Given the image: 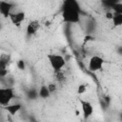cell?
I'll list each match as a JSON object with an SVG mask.
<instances>
[{
	"instance_id": "cell-1",
	"label": "cell",
	"mask_w": 122,
	"mask_h": 122,
	"mask_svg": "<svg viewBox=\"0 0 122 122\" xmlns=\"http://www.w3.org/2000/svg\"><path fill=\"white\" fill-rule=\"evenodd\" d=\"M62 20L64 23L77 24L80 22L81 9L79 4L74 0H67L62 7Z\"/></svg>"
},
{
	"instance_id": "cell-2",
	"label": "cell",
	"mask_w": 122,
	"mask_h": 122,
	"mask_svg": "<svg viewBox=\"0 0 122 122\" xmlns=\"http://www.w3.org/2000/svg\"><path fill=\"white\" fill-rule=\"evenodd\" d=\"M47 57H48L49 63L54 72L62 71V69L66 66V60L61 54L50 53V54H48Z\"/></svg>"
},
{
	"instance_id": "cell-3",
	"label": "cell",
	"mask_w": 122,
	"mask_h": 122,
	"mask_svg": "<svg viewBox=\"0 0 122 122\" xmlns=\"http://www.w3.org/2000/svg\"><path fill=\"white\" fill-rule=\"evenodd\" d=\"M14 97V90L10 87L0 88V106H8Z\"/></svg>"
},
{
	"instance_id": "cell-4",
	"label": "cell",
	"mask_w": 122,
	"mask_h": 122,
	"mask_svg": "<svg viewBox=\"0 0 122 122\" xmlns=\"http://www.w3.org/2000/svg\"><path fill=\"white\" fill-rule=\"evenodd\" d=\"M105 63V60L99 56V55H93L91 57L90 61H89V64H88V69L91 71H98L100 70H102L103 68V65Z\"/></svg>"
},
{
	"instance_id": "cell-5",
	"label": "cell",
	"mask_w": 122,
	"mask_h": 122,
	"mask_svg": "<svg viewBox=\"0 0 122 122\" xmlns=\"http://www.w3.org/2000/svg\"><path fill=\"white\" fill-rule=\"evenodd\" d=\"M10 62V56L9 54H2L0 56V79L5 78L8 74V67Z\"/></svg>"
},
{
	"instance_id": "cell-6",
	"label": "cell",
	"mask_w": 122,
	"mask_h": 122,
	"mask_svg": "<svg viewBox=\"0 0 122 122\" xmlns=\"http://www.w3.org/2000/svg\"><path fill=\"white\" fill-rule=\"evenodd\" d=\"M80 105H81V110L83 112V117L84 119H89L92 114L93 113V106L91 102L84 100V99H80Z\"/></svg>"
},
{
	"instance_id": "cell-7",
	"label": "cell",
	"mask_w": 122,
	"mask_h": 122,
	"mask_svg": "<svg viewBox=\"0 0 122 122\" xmlns=\"http://www.w3.org/2000/svg\"><path fill=\"white\" fill-rule=\"evenodd\" d=\"M26 14L24 11L22 10H18V11H12L10 14V19L11 21V23L15 26V27H20L21 24L23 23V21L25 20Z\"/></svg>"
},
{
	"instance_id": "cell-8",
	"label": "cell",
	"mask_w": 122,
	"mask_h": 122,
	"mask_svg": "<svg viewBox=\"0 0 122 122\" xmlns=\"http://www.w3.org/2000/svg\"><path fill=\"white\" fill-rule=\"evenodd\" d=\"M14 5L10 2H6V1H0V14L4 18H9L10 14L12 12Z\"/></svg>"
},
{
	"instance_id": "cell-9",
	"label": "cell",
	"mask_w": 122,
	"mask_h": 122,
	"mask_svg": "<svg viewBox=\"0 0 122 122\" xmlns=\"http://www.w3.org/2000/svg\"><path fill=\"white\" fill-rule=\"evenodd\" d=\"M39 28H40V23H39V21H37V20H32V21H30V22L27 25V28H26L27 35L31 36V35L35 34V33L38 31Z\"/></svg>"
},
{
	"instance_id": "cell-10",
	"label": "cell",
	"mask_w": 122,
	"mask_h": 122,
	"mask_svg": "<svg viewBox=\"0 0 122 122\" xmlns=\"http://www.w3.org/2000/svg\"><path fill=\"white\" fill-rule=\"evenodd\" d=\"M22 106L20 103H14V104H9L8 106L4 107V109L10 114V115H14L16 114L20 110H21Z\"/></svg>"
},
{
	"instance_id": "cell-11",
	"label": "cell",
	"mask_w": 122,
	"mask_h": 122,
	"mask_svg": "<svg viewBox=\"0 0 122 122\" xmlns=\"http://www.w3.org/2000/svg\"><path fill=\"white\" fill-rule=\"evenodd\" d=\"M51 96V92L48 89V86L46 85H42L39 90H38V97L43 98V99H47Z\"/></svg>"
},
{
	"instance_id": "cell-12",
	"label": "cell",
	"mask_w": 122,
	"mask_h": 122,
	"mask_svg": "<svg viewBox=\"0 0 122 122\" xmlns=\"http://www.w3.org/2000/svg\"><path fill=\"white\" fill-rule=\"evenodd\" d=\"M112 21L114 27H119L122 25V13L118 12H112Z\"/></svg>"
},
{
	"instance_id": "cell-13",
	"label": "cell",
	"mask_w": 122,
	"mask_h": 122,
	"mask_svg": "<svg viewBox=\"0 0 122 122\" xmlns=\"http://www.w3.org/2000/svg\"><path fill=\"white\" fill-rule=\"evenodd\" d=\"M27 97L30 100H35L38 97V91L36 89H30L27 92Z\"/></svg>"
},
{
	"instance_id": "cell-14",
	"label": "cell",
	"mask_w": 122,
	"mask_h": 122,
	"mask_svg": "<svg viewBox=\"0 0 122 122\" xmlns=\"http://www.w3.org/2000/svg\"><path fill=\"white\" fill-rule=\"evenodd\" d=\"M54 75H55V79H56L59 83H63V82L66 80V76H65V74H64V72H63L62 71L54 72Z\"/></svg>"
},
{
	"instance_id": "cell-15",
	"label": "cell",
	"mask_w": 122,
	"mask_h": 122,
	"mask_svg": "<svg viewBox=\"0 0 122 122\" xmlns=\"http://www.w3.org/2000/svg\"><path fill=\"white\" fill-rule=\"evenodd\" d=\"M86 91H87V84H80V85H78V87H77V92L79 94H82V93L86 92Z\"/></svg>"
},
{
	"instance_id": "cell-16",
	"label": "cell",
	"mask_w": 122,
	"mask_h": 122,
	"mask_svg": "<svg viewBox=\"0 0 122 122\" xmlns=\"http://www.w3.org/2000/svg\"><path fill=\"white\" fill-rule=\"evenodd\" d=\"M17 67H18V69H19V70L24 71V70L26 69V64H25V61H24V60H22V59L18 60V61H17Z\"/></svg>"
},
{
	"instance_id": "cell-17",
	"label": "cell",
	"mask_w": 122,
	"mask_h": 122,
	"mask_svg": "<svg viewBox=\"0 0 122 122\" xmlns=\"http://www.w3.org/2000/svg\"><path fill=\"white\" fill-rule=\"evenodd\" d=\"M48 89H49V91H50V92H51V94L52 92H56V89H57L56 84H54V83H51V84H49V85H48Z\"/></svg>"
},
{
	"instance_id": "cell-18",
	"label": "cell",
	"mask_w": 122,
	"mask_h": 122,
	"mask_svg": "<svg viewBox=\"0 0 122 122\" xmlns=\"http://www.w3.org/2000/svg\"><path fill=\"white\" fill-rule=\"evenodd\" d=\"M112 11H108L106 13V18L109 19V20H112Z\"/></svg>"
},
{
	"instance_id": "cell-19",
	"label": "cell",
	"mask_w": 122,
	"mask_h": 122,
	"mask_svg": "<svg viewBox=\"0 0 122 122\" xmlns=\"http://www.w3.org/2000/svg\"><path fill=\"white\" fill-rule=\"evenodd\" d=\"M1 29H2V24L0 23V30H1Z\"/></svg>"
},
{
	"instance_id": "cell-20",
	"label": "cell",
	"mask_w": 122,
	"mask_h": 122,
	"mask_svg": "<svg viewBox=\"0 0 122 122\" xmlns=\"http://www.w3.org/2000/svg\"><path fill=\"white\" fill-rule=\"evenodd\" d=\"M1 17H2V16H1V14H0V19H1Z\"/></svg>"
}]
</instances>
